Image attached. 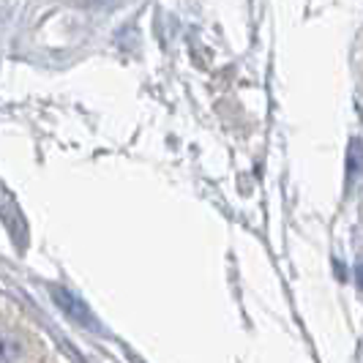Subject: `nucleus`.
<instances>
[{
	"label": "nucleus",
	"mask_w": 363,
	"mask_h": 363,
	"mask_svg": "<svg viewBox=\"0 0 363 363\" xmlns=\"http://www.w3.org/2000/svg\"><path fill=\"white\" fill-rule=\"evenodd\" d=\"M355 279H358V287H361V292H363V259L355 265Z\"/></svg>",
	"instance_id": "obj_3"
},
{
	"label": "nucleus",
	"mask_w": 363,
	"mask_h": 363,
	"mask_svg": "<svg viewBox=\"0 0 363 363\" xmlns=\"http://www.w3.org/2000/svg\"><path fill=\"white\" fill-rule=\"evenodd\" d=\"M361 175H363V145L361 140H352L350 150H347V183L352 186Z\"/></svg>",
	"instance_id": "obj_2"
},
{
	"label": "nucleus",
	"mask_w": 363,
	"mask_h": 363,
	"mask_svg": "<svg viewBox=\"0 0 363 363\" xmlns=\"http://www.w3.org/2000/svg\"><path fill=\"white\" fill-rule=\"evenodd\" d=\"M52 295H55V303L66 311L69 317H74L79 325L99 328V325H96V320L91 317V311L85 309V303H82V301H77V298H74V295H69L66 290H52Z\"/></svg>",
	"instance_id": "obj_1"
}]
</instances>
